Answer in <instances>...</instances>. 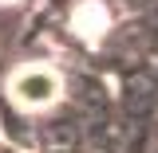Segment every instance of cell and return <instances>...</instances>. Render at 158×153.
Instances as JSON below:
<instances>
[{"mask_svg": "<svg viewBox=\"0 0 158 153\" xmlns=\"http://www.w3.org/2000/svg\"><path fill=\"white\" fill-rule=\"evenodd\" d=\"M4 90H8V102L24 110V114H44V110H52L59 106V98H63V75H59L56 63H20L8 71L4 78Z\"/></svg>", "mask_w": 158, "mask_h": 153, "instance_id": "cell-1", "label": "cell"}, {"mask_svg": "<svg viewBox=\"0 0 158 153\" xmlns=\"http://www.w3.org/2000/svg\"><path fill=\"white\" fill-rule=\"evenodd\" d=\"M71 28H75L79 39L99 43V36L107 32V12H103V4H79L75 16H71Z\"/></svg>", "mask_w": 158, "mask_h": 153, "instance_id": "cell-2", "label": "cell"}, {"mask_svg": "<svg viewBox=\"0 0 158 153\" xmlns=\"http://www.w3.org/2000/svg\"><path fill=\"white\" fill-rule=\"evenodd\" d=\"M4 4H12V0H4Z\"/></svg>", "mask_w": 158, "mask_h": 153, "instance_id": "cell-3", "label": "cell"}]
</instances>
